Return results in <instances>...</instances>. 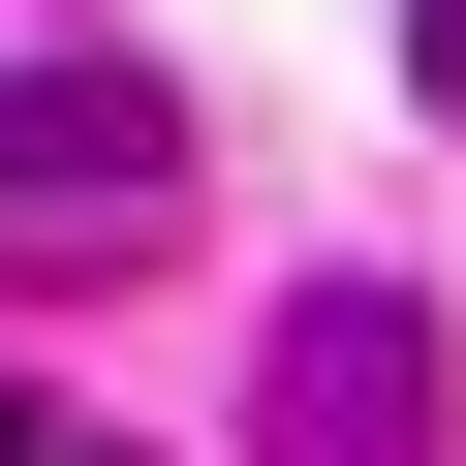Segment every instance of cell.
Masks as SVG:
<instances>
[{
	"mask_svg": "<svg viewBox=\"0 0 466 466\" xmlns=\"http://www.w3.org/2000/svg\"><path fill=\"white\" fill-rule=\"evenodd\" d=\"M0 466H32V404H0Z\"/></svg>",
	"mask_w": 466,
	"mask_h": 466,
	"instance_id": "277c9868",
	"label": "cell"
},
{
	"mask_svg": "<svg viewBox=\"0 0 466 466\" xmlns=\"http://www.w3.org/2000/svg\"><path fill=\"white\" fill-rule=\"evenodd\" d=\"M404 63H435V94H466V0H404Z\"/></svg>",
	"mask_w": 466,
	"mask_h": 466,
	"instance_id": "3957f363",
	"label": "cell"
},
{
	"mask_svg": "<svg viewBox=\"0 0 466 466\" xmlns=\"http://www.w3.org/2000/svg\"><path fill=\"white\" fill-rule=\"evenodd\" d=\"M32 466H94V435H32Z\"/></svg>",
	"mask_w": 466,
	"mask_h": 466,
	"instance_id": "5b68a950",
	"label": "cell"
},
{
	"mask_svg": "<svg viewBox=\"0 0 466 466\" xmlns=\"http://www.w3.org/2000/svg\"><path fill=\"white\" fill-rule=\"evenodd\" d=\"M249 466H466L435 311H404V280H280V342H249Z\"/></svg>",
	"mask_w": 466,
	"mask_h": 466,
	"instance_id": "7a4b0ae2",
	"label": "cell"
},
{
	"mask_svg": "<svg viewBox=\"0 0 466 466\" xmlns=\"http://www.w3.org/2000/svg\"><path fill=\"white\" fill-rule=\"evenodd\" d=\"M156 218H187V94L156 63H94V32L0 63V249H32V280H125Z\"/></svg>",
	"mask_w": 466,
	"mask_h": 466,
	"instance_id": "6da1fadb",
	"label": "cell"
}]
</instances>
